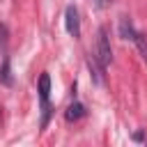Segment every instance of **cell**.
Returning <instances> with one entry per match:
<instances>
[{
  "instance_id": "2",
  "label": "cell",
  "mask_w": 147,
  "mask_h": 147,
  "mask_svg": "<svg viewBox=\"0 0 147 147\" xmlns=\"http://www.w3.org/2000/svg\"><path fill=\"white\" fill-rule=\"evenodd\" d=\"M39 101H41V126H46L48 117H51V103H48V94H51V76L41 74L39 76Z\"/></svg>"
},
{
  "instance_id": "5",
  "label": "cell",
  "mask_w": 147,
  "mask_h": 147,
  "mask_svg": "<svg viewBox=\"0 0 147 147\" xmlns=\"http://www.w3.org/2000/svg\"><path fill=\"white\" fill-rule=\"evenodd\" d=\"M85 115V106L83 103H71L69 108H67V113H64V117H67V122H76V119H80Z\"/></svg>"
},
{
  "instance_id": "7",
  "label": "cell",
  "mask_w": 147,
  "mask_h": 147,
  "mask_svg": "<svg viewBox=\"0 0 147 147\" xmlns=\"http://www.w3.org/2000/svg\"><path fill=\"white\" fill-rule=\"evenodd\" d=\"M136 46H138V51H140V57L147 62V39H145V34H140V32H136L133 34V39H131Z\"/></svg>"
},
{
  "instance_id": "9",
  "label": "cell",
  "mask_w": 147,
  "mask_h": 147,
  "mask_svg": "<svg viewBox=\"0 0 147 147\" xmlns=\"http://www.w3.org/2000/svg\"><path fill=\"white\" fill-rule=\"evenodd\" d=\"M5 46H7V25L0 23V53L5 51Z\"/></svg>"
},
{
  "instance_id": "4",
  "label": "cell",
  "mask_w": 147,
  "mask_h": 147,
  "mask_svg": "<svg viewBox=\"0 0 147 147\" xmlns=\"http://www.w3.org/2000/svg\"><path fill=\"white\" fill-rule=\"evenodd\" d=\"M87 67H90V71H92L94 83H96V85H101V83H103V74H101V71H103V67L99 64V60H96L94 55H90V57H87Z\"/></svg>"
},
{
  "instance_id": "6",
  "label": "cell",
  "mask_w": 147,
  "mask_h": 147,
  "mask_svg": "<svg viewBox=\"0 0 147 147\" xmlns=\"http://www.w3.org/2000/svg\"><path fill=\"white\" fill-rule=\"evenodd\" d=\"M136 32H138V30L133 28V23H131L129 18H122V21H119V34H122V39H133Z\"/></svg>"
},
{
  "instance_id": "10",
  "label": "cell",
  "mask_w": 147,
  "mask_h": 147,
  "mask_svg": "<svg viewBox=\"0 0 147 147\" xmlns=\"http://www.w3.org/2000/svg\"><path fill=\"white\" fill-rule=\"evenodd\" d=\"M108 2H110V0H94V5H96V7H106Z\"/></svg>"
},
{
  "instance_id": "3",
  "label": "cell",
  "mask_w": 147,
  "mask_h": 147,
  "mask_svg": "<svg viewBox=\"0 0 147 147\" xmlns=\"http://www.w3.org/2000/svg\"><path fill=\"white\" fill-rule=\"evenodd\" d=\"M64 28L71 37H80V16H78V9L74 5H69L64 11Z\"/></svg>"
},
{
  "instance_id": "8",
  "label": "cell",
  "mask_w": 147,
  "mask_h": 147,
  "mask_svg": "<svg viewBox=\"0 0 147 147\" xmlns=\"http://www.w3.org/2000/svg\"><path fill=\"white\" fill-rule=\"evenodd\" d=\"M0 80L5 85H11V74H9V60H2V71H0Z\"/></svg>"
},
{
  "instance_id": "1",
  "label": "cell",
  "mask_w": 147,
  "mask_h": 147,
  "mask_svg": "<svg viewBox=\"0 0 147 147\" xmlns=\"http://www.w3.org/2000/svg\"><path fill=\"white\" fill-rule=\"evenodd\" d=\"M94 57L99 60V64L106 69L110 62H113V51H110V41H108V32L106 28H99V37H96V51H94Z\"/></svg>"
}]
</instances>
